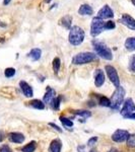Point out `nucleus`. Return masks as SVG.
<instances>
[{
  "mask_svg": "<svg viewBox=\"0 0 135 152\" xmlns=\"http://www.w3.org/2000/svg\"><path fill=\"white\" fill-rule=\"evenodd\" d=\"M49 125H50L51 127H53V128L55 129V130H57L58 132H60V133H61V132H62V129H61V128H59V127L57 126V125H55V124H53V123H50Z\"/></svg>",
  "mask_w": 135,
  "mask_h": 152,
  "instance_id": "nucleus-33",
  "label": "nucleus"
},
{
  "mask_svg": "<svg viewBox=\"0 0 135 152\" xmlns=\"http://www.w3.org/2000/svg\"><path fill=\"white\" fill-rule=\"evenodd\" d=\"M106 23L107 21H105L104 19L98 18V16H95L92 19V24H90V35L95 38V37H98L104 31H106Z\"/></svg>",
  "mask_w": 135,
  "mask_h": 152,
  "instance_id": "nucleus-4",
  "label": "nucleus"
},
{
  "mask_svg": "<svg viewBox=\"0 0 135 152\" xmlns=\"http://www.w3.org/2000/svg\"><path fill=\"white\" fill-rule=\"evenodd\" d=\"M59 24H60L61 26H63L64 28L66 29H69L72 28L71 26V24H72V18H71L70 15H65L63 16V18H61L59 19Z\"/></svg>",
  "mask_w": 135,
  "mask_h": 152,
  "instance_id": "nucleus-16",
  "label": "nucleus"
},
{
  "mask_svg": "<svg viewBox=\"0 0 135 152\" xmlns=\"http://www.w3.org/2000/svg\"><path fill=\"white\" fill-rule=\"evenodd\" d=\"M109 152H118V151H117V150H116V149H115V148H112L111 150H110Z\"/></svg>",
  "mask_w": 135,
  "mask_h": 152,
  "instance_id": "nucleus-37",
  "label": "nucleus"
},
{
  "mask_svg": "<svg viewBox=\"0 0 135 152\" xmlns=\"http://www.w3.org/2000/svg\"><path fill=\"white\" fill-rule=\"evenodd\" d=\"M4 137H5V135H4L3 131H0V142H2V141H3Z\"/></svg>",
  "mask_w": 135,
  "mask_h": 152,
  "instance_id": "nucleus-34",
  "label": "nucleus"
},
{
  "mask_svg": "<svg viewBox=\"0 0 135 152\" xmlns=\"http://www.w3.org/2000/svg\"><path fill=\"white\" fill-rule=\"evenodd\" d=\"M56 91L51 87H47V90H46V94L44 95V104H52L54 99H56Z\"/></svg>",
  "mask_w": 135,
  "mask_h": 152,
  "instance_id": "nucleus-11",
  "label": "nucleus"
},
{
  "mask_svg": "<svg viewBox=\"0 0 135 152\" xmlns=\"http://www.w3.org/2000/svg\"><path fill=\"white\" fill-rule=\"evenodd\" d=\"M99 104L102 107H111V100L106 96H99Z\"/></svg>",
  "mask_w": 135,
  "mask_h": 152,
  "instance_id": "nucleus-22",
  "label": "nucleus"
},
{
  "mask_svg": "<svg viewBox=\"0 0 135 152\" xmlns=\"http://www.w3.org/2000/svg\"><path fill=\"white\" fill-rule=\"evenodd\" d=\"M51 1H52V0H44V2H45V3H50Z\"/></svg>",
  "mask_w": 135,
  "mask_h": 152,
  "instance_id": "nucleus-38",
  "label": "nucleus"
},
{
  "mask_svg": "<svg viewBox=\"0 0 135 152\" xmlns=\"http://www.w3.org/2000/svg\"><path fill=\"white\" fill-rule=\"evenodd\" d=\"M105 83V73L103 70L97 69L95 72V85L97 87L103 86V84Z\"/></svg>",
  "mask_w": 135,
  "mask_h": 152,
  "instance_id": "nucleus-12",
  "label": "nucleus"
},
{
  "mask_svg": "<svg viewBox=\"0 0 135 152\" xmlns=\"http://www.w3.org/2000/svg\"><path fill=\"white\" fill-rule=\"evenodd\" d=\"M84 31L78 26H74L70 28L69 36H68V41L72 46H79L84 41Z\"/></svg>",
  "mask_w": 135,
  "mask_h": 152,
  "instance_id": "nucleus-1",
  "label": "nucleus"
},
{
  "mask_svg": "<svg viewBox=\"0 0 135 152\" xmlns=\"http://www.w3.org/2000/svg\"><path fill=\"white\" fill-rule=\"evenodd\" d=\"M29 104L31 107H35V109H37V110H44L45 109V104H44V102H42V100H40V99H33V100H31Z\"/></svg>",
  "mask_w": 135,
  "mask_h": 152,
  "instance_id": "nucleus-19",
  "label": "nucleus"
},
{
  "mask_svg": "<svg viewBox=\"0 0 135 152\" xmlns=\"http://www.w3.org/2000/svg\"><path fill=\"white\" fill-rule=\"evenodd\" d=\"M129 69L132 72H135V55H132V57L130 58L129 61Z\"/></svg>",
  "mask_w": 135,
  "mask_h": 152,
  "instance_id": "nucleus-28",
  "label": "nucleus"
},
{
  "mask_svg": "<svg viewBox=\"0 0 135 152\" xmlns=\"http://www.w3.org/2000/svg\"><path fill=\"white\" fill-rule=\"evenodd\" d=\"M19 87H21V91H23V94L26 95V97H32L34 95L33 88H32V86L29 84L28 82L21 81V82H19Z\"/></svg>",
  "mask_w": 135,
  "mask_h": 152,
  "instance_id": "nucleus-13",
  "label": "nucleus"
},
{
  "mask_svg": "<svg viewBox=\"0 0 135 152\" xmlns=\"http://www.w3.org/2000/svg\"><path fill=\"white\" fill-rule=\"evenodd\" d=\"M92 46H94V50L95 54L98 56H100L101 58L105 59V60L111 61L113 59V53L106 44L102 43L99 41H94L92 42Z\"/></svg>",
  "mask_w": 135,
  "mask_h": 152,
  "instance_id": "nucleus-2",
  "label": "nucleus"
},
{
  "mask_svg": "<svg viewBox=\"0 0 135 152\" xmlns=\"http://www.w3.org/2000/svg\"><path fill=\"white\" fill-rule=\"evenodd\" d=\"M97 16L104 19V20L105 19H110V18H113V16H114V11L112 10V8L108 5V4H106V5H104L100 9Z\"/></svg>",
  "mask_w": 135,
  "mask_h": 152,
  "instance_id": "nucleus-8",
  "label": "nucleus"
},
{
  "mask_svg": "<svg viewBox=\"0 0 135 152\" xmlns=\"http://www.w3.org/2000/svg\"><path fill=\"white\" fill-rule=\"evenodd\" d=\"M78 14H80V15H92V14H94V9L90 4L84 3L80 5V7L78 8Z\"/></svg>",
  "mask_w": 135,
  "mask_h": 152,
  "instance_id": "nucleus-15",
  "label": "nucleus"
},
{
  "mask_svg": "<svg viewBox=\"0 0 135 152\" xmlns=\"http://www.w3.org/2000/svg\"><path fill=\"white\" fill-rule=\"evenodd\" d=\"M74 114L77 115V116L83 117L84 119H87V118H90V116H92V113L88 112V111H75Z\"/></svg>",
  "mask_w": 135,
  "mask_h": 152,
  "instance_id": "nucleus-24",
  "label": "nucleus"
},
{
  "mask_svg": "<svg viewBox=\"0 0 135 152\" xmlns=\"http://www.w3.org/2000/svg\"><path fill=\"white\" fill-rule=\"evenodd\" d=\"M60 121L61 123H62L64 126L66 127H72L73 126V122L70 121L69 119H67V118H64V117H60Z\"/></svg>",
  "mask_w": 135,
  "mask_h": 152,
  "instance_id": "nucleus-26",
  "label": "nucleus"
},
{
  "mask_svg": "<svg viewBox=\"0 0 135 152\" xmlns=\"http://www.w3.org/2000/svg\"><path fill=\"white\" fill-rule=\"evenodd\" d=\"M134 111V104H133V100L132 99H127L125 100L124 102V105L121 110V115L123 116L124 118H126L129 116V115L132 114V112Z\"/></svg>",
  "mask_w": 135,
  "mask_h": 152,
  "instance_id": "nucleus-9",
  "label": "nucleus"
},
{
  "mask_svg": "<svg viewBox=\"0 0 135 152\" xmlns=\"http://www.w3.org/2000/svg\"><path fill=\"white\" fill-rule=\"evenodd\" d=\"M105 70H106L108 77H109V79L111 80V82L116 87L120 86V79H119V75H118V73H117V70L111 65H107L106 67H105Z\"/></svg>",
  "mask_w": 135,
  "mask_h": 152,
  "instance_id": "nucleus-6",
  "label": "nucleus"
},
{
  "mask_svg": "<svg viewBox=\"0 0 135 152\" xmlns=\"http://www.w3.org/2000/svg\"><path fill=\"white\" fill-rule=\"evenodd\" d=\"M98 142V137H92L90 139H88L87 145L88 146H94L95 143Z\"/></svg>",
  "mask_w": 135,
  "mask_h": 152,
  "instance_id": "nucleus-30",
  "label": "nucleus"
},
{
  "mask_svg": "<svg viewBox=\"0 0 135 152\" xmlns=\"http://www.w3.org/2000/svg\"><path fill=\"white\" fill-rule=\"evenodd\" d=\"M36 148H37L36 141H32L26 144V146H23V148H21V151L23 152H34L36 150Z\"/></svg>",
  "mask_w": 135,
  "mask_h": 152,
  "instance_id": "nucleus-21",
  "label": "nucleus"
},
{
  "mask_svg": "<svg viewBox=\"0 0 135 152\" xmlns=\"http://www.w3.org/2000/svg\"><path fill=\"white\" fill-rule=\"evenodd\" d=\"M90 152H98V151H97V149H92Z\"/></svg>",
  "mask_w": 135,
  "mask_h": 152,
  "instance_id": "nucleus-39",
  "label": "nucleus"
},
{
  "mask_svg": "<svg viewBox=\"0 0 135 152\" xmlns=\"http://www.w3.org/2000/svg\"><path fill=\"white\" fill-rule=\"evenodd\" d=\"M131 1H132V3H133V5L135 6V0H131Z\"/></svg>",
  "mask_w": 135,
  "mask_h": 152,
  "instance_id": "nucleus-40",
  "label": "nucleus"
},
{
  "mask_svg": "<svg viewBox=\"0 0 135 152\" xmlns=\"http://www.w3.org/2000/svg\"><path fill=\"white\" fill-rule=\"evenodd\" d=\"M28 56L32 59V60L38 61L39 59L41 58V56H42V51H41V49H38V48L33 49V50H31V52H29V53L28 54Z\"/></svg>",
  "mask_w": 135,
  "mask_h": 152,
  "instance_id": "nucleus-18",
  "label": "nucleus"
},
{
  "mask_svg": "<svg viewBox=\"0 0 135 152\" xmlns=\"http://www.w3.org/2000/svg\"><path fill=\"white\" fill-rule=\"evenodd\" d=\"M97 60V55L92 52H81L78 53L72 58V64L74 65H83L90 63Z\"/></svg>",
  "mask_w": 135,
  "mask_h": 152,
  "instance_id": "nucleus-3",
  "label": "nucleus"
},
{
  "mask_svg": "<svg viewBox=\"0 0 135 152\" xmlns=\"http://www.w3.org/2000/svg\"><path fill=\"white\" fill-rule=\"evenodd\" d=\"M0 152H12V150L10 149V147L7 145H3L0 147Z\"/></svg>",
  "mask_w": 135,
  "mask_h": 152,
  "instance_id": "nucleus-32",
  "label": "nucleus"
},
{
  "mask_svg": "<svg viewBox=\"0 0 135 152\" xmlns=\"http://www.w3.org/2000/svg\"><path fill=\"white\" fill-rule=\"evenodd\" d=\"M106 26H107V29H113L116 28V24H115L114 21L112 20H108L107 23H106Z\"/></svg>",
  "mask_w": 135,
  "mask_h": 152,
  "instance_id": "nucleus-31",
  "label": "nucleus"
},
{
  "mask_svg": "<svg viewBox=\"0 0 135 152\" xmlns=\"http://www.w3.org/2000/svg\"><path fill=\"white\" fill-rule=\"evenodd\" d=\"M134 110H135V107H134Z\"/></svg>",
  "mask_w": 135,
  "mask_h": 152,
  "instance_id": "nucleus-41",
  "label": "nucleus"
},
{
  "mask_svg": "<svg viewBox=\"0 0 135 152\" xmlns=\"http://www.w3.org/2000/svg\"><path fill=\"white\" fill-rule=\"evenodd\" d=\"M8 139L13 143H23L24 141L23 134L18 133V132H12V133L8 134Z\"/></svg>",
  "mask_w": 135,
  "mask_h": 152,
  "instance_id": "nucleus-14",
  "label": "nucleus"
},
{
  "mask_svg": "<svg viewBox=\"0 0 135 152\" xmlns=\"http://www.w3.org/2000/svg\"><path fill=\"white\" fill-rule=\"evenodd\" d=\"M125 48L129 51H135V37L127 39L125 42Z\"/></svg>",
  "mask_w": 135,
  "mask_h": 152,
  "instance_id": "nucleus-20",
  "label": "nucleus"
},
{
  "mask_svg": "<svg viewBox=\"0 0 135 152\" xmlns=\"http://www.w3.org/2000/svg\"><path fill=\"white\" fill-rule=\"evenodd\" d=\"M127 145L129 147H135V134L129 136V138L127 139Z\"/></svg>",
  "mask_w": 135,
  "mask_h": 152,
  "instance_id": "nucleus-27",
  "label": "nucleus"
},
{
  "mask_svg": "<svg viewBox=\"0 0 135 152\" xmlns=\"http://www.w3.org/2000/svg\"><path fill=\"white\" fill-rule=\"evenodd\" d=\"M10 3V0H3V4L4 5H7V4Z\"/></svg>",
  "mask_w": 135,
  "mask_h": 152,
  "instance_id": "nucleus-36",
  "label": "nucleus"
},
{
  "mask_svg": "<svg viewBox=\"0 0 135 152\" xmlns=\"http://www.w3.org/2000/svg\"><path fill=\"white\" fill-rule=\"evenodd\" d=\"M127 119H132V120H135V113H132L131 115H129V116L127 117Z\"/></svg>",
  "mask_w": 135,
  "mask_h": 152,
  "instance_id": "nucleus-35",
  "label": "nucleus"
},
{
  "mask_svg": "<svg viewBox=\"0 0 135 152\" xmlns=\"http://www.w3.org/2000/svg\"><path fill=\"white\" fill-rule=\"evenodd\" d=\"M60 65H61L60 59H59L58 57L54 58V60H53V70H54V73H55V74H57V73L59 72V70H60Z\"/></svg>",
  "mask_w": 135,
  "mask_h": 152,
  "instance_id": "nucleus-23",
  "label": "nucleus"
},
{
  "mask_svg": "<svg viewBox=\"0 0 135 152\" xmlns=\"http://www.w3.org/2000/svg\"><path fill=\"white\" fill-rule=\"evenodd\" d=\"M14 74H15V69L14 68H6L5 71H4V75H5V77L7 78H10L12 77V76H14Z\"/></svg>",
  "mask_w": 135,
  "mask_h": 152,
  "instance_id": "nucleus-25",
  "label": "nucleus"
},
{
  "mask_svg": "<svg viewBox=\"0 0 135 152\" xmlns=\"http://www.w3.org/2000/svg\"><path fill=\"white\" fill-rule=\"evenodd\" d=\"M124 96H125V89L122 86H118L116 88V90L114 91L112 97H111V107L112 109L114 110H118L120 107V105L122 104L124 100Z\"/></svg>",
  "mask_w": 135,
  "mask_h": 152,
  "instance_id": "nucleus-5",
  "label": "nucleus"
},
{
  "mask_svg": "<svg viewBox=\"0 0 135 152\" xmlns=\"http://www.w3.org/2000/svg\"><path fill=\"white\" fill-rule=\"evenodd\" d=\"M61 148H62V143L59 139H55L50 143V147L49 150L50 152H61Z\"/></svg>",
  "mask_w": 135,
  "mask_h": 152,
  "instance_id": "nucleus-17",
  "label": "nucleus"
},
{
  "mask_svg": "<svg viewBox=\"0 0 135 152\" xmlns=\"http://www.w3.org/2000/svg\"><path fill=\"white\" fill-rule=\"evenodd\" d=\"M119 21L122 24H124L125 26H127L128 28L135 31V19L132 18V16H130L129 14H126V13L123 14V15L120 18Z\"/></svg>",
  "mask_w": 135,
  "mask_h": 152,
  "instance_id": "nucleus-10",
  "label": "nucleus"
},
{
  "mask_svg": "<svg viewBox=\"0 0 135 152\" xmlns=\"http://www.w3.org/2000/svg\"><path fill=\"white\" fill-rule=\"evenodd\" d=\"M60 100H61V96H57L53 102V109L54 110H59V105H60Z\"/></svg>",
  "mask_w": 135,
  "mask_h": 152,
  "instance_id": "nucleus-29",
  "label": "nucleus"
},
{
  "mask_svg": "<svg viewBox=\"0 0 135 152\" xmlns=\"http://www.w3.org/2000/svg\"><path fill=\"white\" fill-rule=\"evenodd\" d=\"M129 132L126 130H116V131L113 133L112 135V140L118 143H121V142L126 141L129 138Z\"/></svg>",
  "mask_w": 135,
  "mask_h": 152,
  "instance_id": "nucleus-7",
  "label": "nucleus"
}]
</instances>
